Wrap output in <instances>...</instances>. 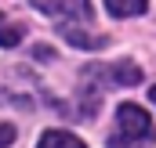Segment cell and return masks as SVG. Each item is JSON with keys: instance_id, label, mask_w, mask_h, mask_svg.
<instances>
[{"instance_id": "1", "label": "cell", "mask_w": 156, "mask_h": 148, "mask_svg": "<svg viewBox=\"0 0 156 148\" xmlns=\"http://www.w3.org/2000/svg\"><path fill=\"white\" fill-rule=\"evenodd\" d=\"M153 137H156V130L145 109H138L131 101L116 105V134L109 137V148H149Z\"/></svg>"}, {"instance_id": "2", "label": "cell", "mask_w": 156, "mask_h": 148, "mask_svg": "<svg viewBox=\"0 0 156 148\" xmlns=\"http://www.w3.org/2000/svg\"><path fill=\"white\" fill-rule=\"evenodd\" d=\"M33 7H37V11H44V15H51V18H58L62 25H66V22L87 25V22L94 18L91 0H33Z\"/></svg>"}, {"instance_id": "3", "label": "cell", "mask_w": 156, "mask_h": 148, "mask_svg": "<svg viewBox=\"0 0 156 148\" xmlns=\"http://www.w3.org/2000/svg\"><path fill=\"white\" fill-rule=\"evenodd\" d=\"M98 72L105 76L109 83H116V87H134V83L142 79V69H138V65H131V62H116V65H105V69H98Z\"/></svg>"}, {"instance_id": "4", "label": "cell", "mask_w": 156, "mask_h": 148, "mask_svg": "<svg viewBox=\"0 0 156 148\" xmlns=\"http://www.w3.org/2000/svg\"><path fill=\"white\" fill-rule=\"evenodd\" d=\"M37 148H87V145H83L80 137H73L69 130H44Z\"/></svg>"}, {"instance_id": "5", "label": "cell", "mask_w": 156, "mask_h": 148, "mask_svg": "<svg viewBox=\"0 0 156 148\" xmlns=\"http://www.w3.org/2000/svg\"><path fill=\"white\" fill-rule=\"evenodd\" d=\"M58 29H62V36L69 40V43H76V47H83V51H94V47L105 43V36H98V33H83V29H76V25H58Z\"/></svg>"}, {"instance_id": "6", "label": "cell", "mask_w": 156, "mask_h": 148, "mask_svg": "<svg viewBox=\"0 0 156 148\" xmlns=\"http://www.w3.org/2000/svg\"><path fill=\"white\" fill-rule=\"evenodd\" d=\"M149 7V0H105V11L116 15V18H131V15H142Z\"/></svg>"}, {"instance_id": "7", "label": "cell", "mask_w": 156, "mask_h": 148, "mask_svg": "<svg viewBox=\"0 0 156 148\" xmlns=\"http://www.w3.org/2000/svg\"><path fill=\"white\" fill-rule=\"evenodd\" d=\"M22 40V25H15V22H7L4 15H0V43L4 47H15Z\"/></svg>"}, {"instance_id": "8", "label": "cell", "mask_w": 156, "mask_h": 148, "mask_svg": "<svg viewBox=\"0 0 156 148\" xmlns=\"http://www.w3.org/2000/svg\"><path fill=\"white\" fill-rule=\"evenodd\" d=\"M15 141V126H7V123H0V148H7Z\"/></svg>"}, {"instance_id": "9", "label": "cell", "mask_w": 156, "mask_h": 148, "mask_svg": "<svg viewBox=\"0 0 156 148\" xmlns=\"http://www.w3.org/2000/svg\"><path fill=\"white\" fill-rule=\"evenodd\" d=\"M149 98H153V105H156V87H153V90H149Z\"/></svg>"}]
</instances>
